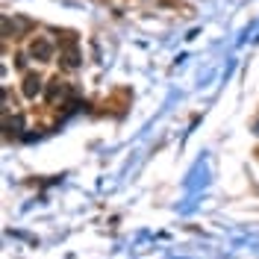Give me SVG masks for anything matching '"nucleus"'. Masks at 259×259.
I'll use <instances>...</instances> for the list:
<instances>
[{"mask_svg": "<svg viewBox=\"0 0 259 259\" xmlns=\"http://www.w3.org/2000/svg\"><path fill=\"white\" fill-rule=\"evenodd\" d=\"M41 89H45V80H41L38 74H27V77H24V97L35 100V97L41 95Z\"/></svg>", "mask_w": 259, "mask_h": 259, "instance_id": "nucleus-2", "label": "nucleus"}, {"mask_svg": "<svg viewBox=\"0 0 259 259\" xmlns=\"http://www.w3.org/2000/svg\"><path fill=\"white\" fill-rule=\"evenodd\" d=\"M30 56L38 59V62H50V59H53V45H50L48 38H32Z\"/></svg>", "mask_w": 259, "mask_h": 259, "instance_id": "nucleus-1", "label": "nucleus"}, {"mask_svg": "<svg viewBox=\"0 0 259 259\" xmlns=\"http://www.w3.org/2000/svg\"><path fill=\"white\" fill-rule=\"evenodd\" d=\"M48 103H56V100H65V97H68V85H65L62 80H59V77H56V80H50V85H48Z\"/></svg>", "mask_w": 259, "mask_h": 259, "instance_id": "nucleus-4", "label": "nucleus"}, {"mask_svg": "<svg viewBox=\"0 0 259 259\" xmlns=\"http://www.w3.org/2000/svg\"><path fill=\"white\" fill-rule=\"evenodd\" d=\"M62 68H68V71L80 68V50L74 45V38H68V48L62 50Z\"/></svg>", "mask_w": 259, "mask_h": 259, "instance_id": "nucleus-3", "label": "nucleus"}, {"mask_svg": "<svg viewBox=\"0 0 259 259\" xmlns=\"http://www.w3.org/2000/svg\"><path fill=\"white\" fill-rule=\"evenodd\" d=\"M253 130H256V136H259V121H256V124H253Z\"/></svg>", "mask_w": 259, "mask_h": 259, "instance_id": "nucleus-5", "label": "nucleus"}]
</instances>
